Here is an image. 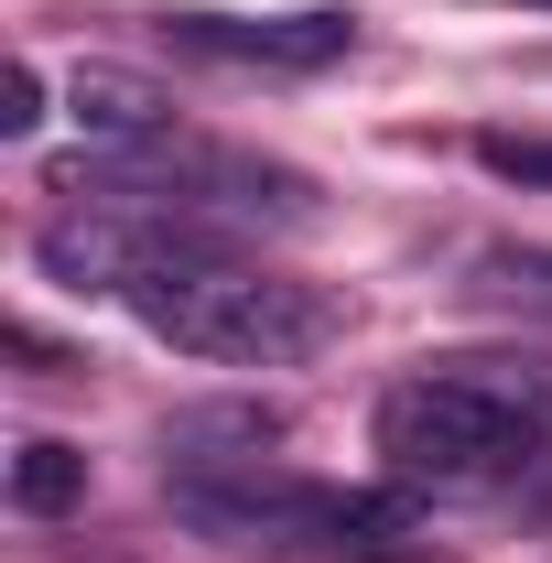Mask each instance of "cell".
<instances>
[{"mask_svg": "<svg viewBox=\"0 0 552 563\" xmlns=\"http://www.w3.org/2000/svg\"><path fill=\"white\" fill-rule=\"evenodd\" d=\"M76 498H87V455H76V444H22V455H11V509L55 520Z\"/></svg>", "mask_w": 552, "mask_h": 563, "instance_id": "5", "label": "cell"}, {"mask_svg": "<svg viewBox=\"0 0 552 563\" xmlns=\"http://www.w3.org/2000/svg\"><path fill=\"white\" fill-rule=\"evenodd\" d=\"M163 44L174 55H207V66H336L346 55V22H325V11H281V22H250V11H174L163 22Z\"/></svg>", "mask_w": 552, "mask_h": 563, "instance_id": "3", "label": "cell"}, {"mask_svg": "<svg viewBox=\"0 0 552 563\" xmlns=\"http://www.w3.org/2000/svg\"><path fill=\"white\" fill-rule=\"evenodd\" d=\"M477 282L498 292V303H520V314H552V250H542V239H520V250H487Z\"/></svg>", "mask_w": 552, "mask_h": 563, "instance_id": "6", "label": "cell"}, {"mask_svg": "<svg viewBox=\"0 0 552 563\" xmlns=\"http://www.w3.org/2000/svg\"><path fill=\"white\" fill-rule=\"evenodd\" d=\"M487 174H520V185H552V141H520V131H487Z\"/></svg>", "mask_w": 552, "mask_h": 563, "instance_id": "7", "label": "cell"}, {"mask_svg": "<svg viewBox=\"0 0 552 563\" xmlns=\"http://www.w3.org/2000/svg\"><path fill=\"white\" fill-rule=\"evenodd\" d=\"M0 131H44V66H11V87H0Z\"/></svg>", "mask_w": 552, "mask_h": 563, "instance_id": "8", "label": "cell"}, {"mask_svg": "<svg viewBox=\"0 0 552 563\" xmlns=\"http://www.w3.org/2000/svg\"><path fill=\"white\" fill-rule=\"evenodd\" d=\"M520 11H552V0H520Z\"/></svg>", "mask_w": 552, "mask_h": 563, "instance_id": "9", "label": "cell"}, {"mask_svg": "<svg viewBox=\"0 0 552 563\" xmlns=\"http://www.w3.org/2000/svg\"><path fill=\"white\" fill-rule=\"evenodd\" d=\"M379 455L412 488H531L552 466V368L433 357L379 401Z\"/></svg>", "mask_w": 552, "mask_h": 563, "instance_id": "1", "label": "cell"}, {"mask_svg": "<svg viewBox=\"0 0 552 563\" xmlns=\"http://www.w3.org/2000/svg\"><path fill=\"white\" fill-rule=\"evenodd\" d=\"M120 303H131L163 347L217 357V368H303L314 347H336V325H346L314 282H281V272H261V261H228L196 228H185Z\"/></svg>", "mask_w": 552, "mask_h": 563, "instance_id": "2", "label": "cell"}, {"mask_svg": "<svg viewBox=\"0 0 552 563\" xmlns=\"http://www.w3.org/2000/svg\"><path fill=\"white\" fill-rule=\"evenodd\" d=\"M76 120H87L98 152H131V141H163V131H174V98L141 87V76H120V66H87V76H76Z\"/></svg>", "mask_w": 552, "mask_h": 563, "instance_id": "4", "label": "cell"}]
</instances>
